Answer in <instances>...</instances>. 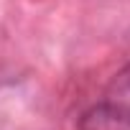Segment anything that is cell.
I'll list each match as a JSON object with an SVG mask.
<instances>
[{"mask_svg": "<svg viewBox=\"0 0 130 130\" xmlns=\"http://www.w3.org/2000/svg\"><path fill=\"white\" fill-rule=\"evenodd\" d=\"M102 105L112 115H117L120 120H125L130 125V64L112 77V82L105 89V102Z\"/></svg>", "mask_w": 130, "mask_h": 130, "instance_id": "1", "label": "cell"}, {"mask_svg": "<svg viewBox=\"0 0 130 130\" xmlns=\"http://www.w3.org/2000/svg\"><path fill=\"white\" fill-rule=\"evenodd\" d=\"M79 130H130V125L125 120H120L117 115H112L105 105H100L82 117Z\"/></svg>", "mask_w": 130, "mask_h": 130, "instance_id": "2", "label": "cell"}]
</instances>
